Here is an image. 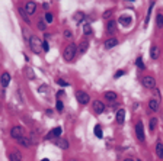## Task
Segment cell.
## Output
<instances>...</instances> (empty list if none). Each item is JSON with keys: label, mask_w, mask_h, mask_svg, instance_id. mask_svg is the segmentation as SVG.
<instances>
[{"label": "cell", "mask_w": 163, "mask_h": 161, "mask_svg": "<svg viewBox=\"0 0 163 161\" xmlns=\"http://www.w3.org/2000/svg\"><path fill=\"white\" fill-rule=\"evenodd\" d=\"M76 52H77V47L76 44H70L64 48V52H63V57L66 61H72L74 57H76Z\"/></svg>", "instance_id": "6da1fadb"}, {"label": "cell", "mask_w": 163, "mask_h": 161, "mask_svg": "<svg viewBox=\"0 0 163 161\" xmlns=\"http://www.w3.org/2000/svg\"><path fill=\"white\" fill-rule=\"evenodd\" d=\"M29 45H31V50H32L35 54H41V52L44 51L42 42H41L39 38H37V36H31V38H29Z\"/></svg>", "instance_id": "7a4b0ae2"}, {"label": "cell", "mask_w": 163, "mask_h": 161, "mask_svg": "<svg viewBox=\"0 0 163 161\" xmlns=\"http://www.w3.org/2000/svg\"><path fill=\"white\" fill-rule=\"evenodd\" d=\"M135 133H137L138 141H140V142H144L146 136H144V128H143V123H141V121H140V122H137V125H135Z\"/></svg>", "instance_id": "3957f363"}, {"label": "cell", "mask_w": 163, "mask_h": 161, "mask_svg": "<svg viewBox=\"0 0 163 161\" xmlns=\"http://www.w3.org/2000/svg\"><path fill=\"white\" fill-rule=\"evenodd\" d=\"M141 83H143V86H144L146 89H154V87H156V80H154L153 77H150V76L143 77Z\"/></svg>", "instance_id": "277c9868"}, {"label": "cell", "mask_w": 163, "mask_h": 161, "mask_svg": "<svg viewBox=\"0 0 163 161\" xmlns=\"http://www.w3.org/2000/svg\"><path fill=\"white\" fill-rule=\"evenodd\" d=\"M77 100L82 105H87L89 100H90V97H89L87 93H85V91H77Z\"/></svg>", "instance_id": "5b68a950"}, {"label": "cell", "mask_w": 163, "mask_h": 161, "mask_svg": "<svg viewBox=\"0 0 163 161\" xmlns=\"http://www.w3.org/2000/svg\"><path fill=\"white\" fill-rule=\"evenodd\" d=\"M10 135H12V138H15V140H19L20 136H23V129L20 126H13L12 131H10Z\"/></svg>", "instance_id": "8992f818"}, {"label": "cell", "mask_w": 163, "mask_h": 161, "mask_svg": "<svg viewBox=\"0 0 163 161\" xmlns=\"http://www.w3.org/2000/svg\"><path fill=\"white\" fill-rule=\"evenodd\" d=\"M61 132H63V129H61L60 126L54 128L53 131H50L48 133H47V140H51V138H58V136L61 135Z\"/></svg>", "instance_id": "52a82bcc"}, {"label": "cell", "mask_w": 163, "mask_h": 161, "mask_svg": "<svg viewBox=\"0 0 163 161\" xmlns=\"http://www.w3.org/2000/svg\"><path fill=\"white\" fill-rule=\"evenodd\" d=\"M25 12H26L28 15H34V13L37 12V3H35V2H26V5H25Z\"/></svg>", "instance_id": "ba28073f"}, {"label": "cell", "mask_w": 163, "mask_h": 161, "mask_svg": "<svg viewBox=\"0 0 163 161\" xmlns=\"http://www.w3.org/2000/svg\"><path fill=\"white\" fill-rule=\"evenodd\" d=\"M93 110H95L96 113H102L105 110V105L101 100H95L93 102Z\"/></svg>", "instance_id": "9c48e42d"}, {"label": "cell", "mask_w": 163, "mask_h": 161, "mask_svg": "<svg viewBox=\"0 0 163 161\" xmlns=\"http://www.w3.org/2000/svg\"><path fill=\"white\" fill-rule=\"evenodd\" d=\"M115 45H118V39L111 38V39H106V41H105L103 47H105V50H111V48H114V47H115Z\"/></svg>", "instance_id": "30bf717a"}, {"label": "cell", "mask_w": 163, "mask_h": 161, "mask_svg": "<svg viewBox=\"0 0 163 161\" xmlns=\"http://www.w3.org/2000/svg\"><path fill=\"white\" fill-rule=\"evenodd\" d=\"M116 29V22L115 20H108L106 22V32L108 34H114Z\"/></svg>", "instance_id": "8fae6325"}, {"label": "cell", "mask_w": 163, "mask_h": 161, "mask_svg": "<svg viewBox=\"0 0 163 161\" xmlns=\"http://www.w3.org/2000/svg\"><path fill=\"white\" fill-rule=\"evenodd\" d=\"M55 144H57L61 150H68V141L66 140V138H58V140L55 141Z\"/></svg>", "instance_id": "7c38bea8"}, {"label": "cell", "mask_w": 163, "mask_h": 161, "mask_svg": "<svg viewBox=\"0 0 163 161\" xmlns=\"http://www.w3.org/2000/svg\"><path fill=\"white\" fill-rule=\"evenodd\" d=\"M159 55H160V50H159V47H157V45H153V47L150 48V57H152L153 60H157Z\"/></svg>", "instance_id": "4fadbf2b"}, {"label": "cell", "mask_w": 163, "mask_h": 161, "mask_svg": "<svg viewBox=\"0 0 163 161\" xmlns=\"http://www.w3.org/2000/svg\"><path fill=\"white\" fill-rule=\"evenodd\" d=\"M0 83H2L3 87H7L9 83H10V74L9 73H3L2 74V78H0Z\"/></svg>", "instance_id": "5bb4252c"}, {"label": "cell", "mask_w": 163, "mask_h": 161, "mask_svg": "<svg viewBox=\"0 0 163 161\" xmlns=\"http://www.w3.org/2000/svg\"><path fill=\"white\" fill-rule=\"evenodd\" d=\"M118 22H120V23H121L122 26H128V25L131 23V17H130V16H127V15H122V16H120Z\"/></svg>", "instance_id": "9a60e30c"}, {"label": "cell", "mask_w": 163, "mask_h": 161, "mask_svg": "<svg viewBox=\"0 0 163 161\" xmlns=\"http://www.w3.org/2000/svg\"><path fill=\"white\" fill-rule=\"evenodd\" d=\"M124 118H125V110L124 109H120L118 112H116L115 119H116V122H118V123H122L124 122Z\"/></svg>", "instance_id": "2e32d148"}, {"label": "cell", "mask_w": 163, "mask_h": 161, "mask_svg": "<svg viewBox=\"0 0 163 161\" xmlns=\"http://www.w3.org/2000/svg\"><path fill=\"white\" fill-rule=\"evenodd\" d=\"M149 107H150L153 112H157V110H159V99H150Z\"/></svg>", "instance_id": "e0dca14e"}, {"label": "cell", "mask_w": 163, "mask_h": 161, "mask_svg": "<svg viewBox=\"0 0 163 161\" xmlns=\"http://www.w3.org/2000/svg\"><path fill=\"white\" fill-rule=\"evenodd\" d=\"M156 154L160 160H163V142H160V141L156 144Z\"/></svg>", "instance_id": "ac0fdd59"}, {"label": "cell", "mask_w": 163, "mask_h": 161, "mask_svg": "<svg viewBox=\"0 0 163 161\" xmlns=\"http://www.w3.org/2000/svg\"><path fill=\"white\" fill-rule=\"evenodd\" d=\"M16 141H18V144H19V145H22V147H26V148L31 145V141L28 140V138H25V136H20L19 140H16Z\"/></svg>", "instance_id": "d6986e66"}, {"label": "cell", "mask_w": 163, "mask_h": 161, "mask_svg": "<svg viewBox=\"0 0 163 161\" xmlns=\"http://www.w3.org/2000/svg\"><path fill=\"white\" fill-rule=\"evenodd\" d=\"M105 99L109 100V102H115L116 100V93H115V91H106V93H105Z\"/></svg>", "instance_id": "ffe728a7"}, {"label": "cell", "mask_w": 163, "mask_h": 161, "mask_svg": "<svg viewBox=\"0 0 163 161\" xmlns=\"http://www.w3.org/2000/svg\"><path fill=\"white\" fill-rule=\"evenodd\" d=\"M10 161H22V155H20V152H18V151L12 152V154H10Z\"/></svg>", "instance_id": "44dd1931"}, {"label": "cell", "mask_w": 163, "mask_h": 161, "mask_svg": "<svg viewBox=\"0 0 163 161\" xmlns=\"http://www.w3.org/2000/svg\"><path fill=\"white\" fill-rule=\"evenodd\" d=\"M156 126H157V119H156V118L150 119V123H149V129H150V132H154Z\"/></svg>", "instance_id": "7402d4cb"}, {"label": "cell", "mask_w": 163, "mask_h": 161, "mask_svg": "<svg viewBox=\"0 0 163 161\" xmlns=\"http://www.w3.org/2000/svg\"><path fill=\"white\" fill-rule=\"evenodd\" d=\"M156 25H157V28H163V15L162 13H159L156 17Z\"/></svg>", "instance_id": "603a6c76"}, {"label": "cell", "mask_w": 163, "mask_h": 161, "mask_svg": "<svg viewBox=\"0 0 163 161\" xmlns=\"http://www.w3.org/2000/svg\"><path fill=\"white\" fill-rule=\"evenodd\" d=\"M87 47H89L87 42H82L80 47H79V52H80V54H85V52L87 51Z\"/></svg>", "instance_id": "cb8c5ba5"}, {"label": "cell", "mask_w": 163, "mask_h": 161, "mask_svg": "<svg viewBox=\"0 0 163 161\" xmlns=\"http://www.w3.org/2000/svg\"><path fill=\"white\" fill-rule=\"evenodd\" d=\"M19 13H20V16L25 19V22L26 23H31V20H29V17H28V13L25 12V9H19Z\"/></svg>", "instance_id": "d4e9b609"}, {"label": "cell", "mask_w": 163, "mask_h": 161, "mask_svg": "<svg viewBox=\"0 0 163 161\" xmlns=\"http://www.w3.org/2000/svg\"><path fill=\"white\" fill-rule=\"evenodd\" d=\"M153 6H154V3H152V5H150V9H149V12H147L146 22H144V28H146V26H147V23H149V19H150V15H152V9H153Z\"/></svg>", "instance_id": "484cf974"}, {"label": "cell", "mask_w": 163, "mask_h": 161, "mask_svg": "<svg viewBox=\"0 0 163 161\" xmlns=\"http://www.w3.org/2000/svg\"><path fill=\"white\" fill-rule=\"evenodd\" d=\"M26 76H28L29 80H35V74L32 71V68H26Z\"/></svg>", "instance_id": "4316f807"}, {"label": "cell", "mask_w": 163, "mask_h": 161, "mask_svg": "<svg viewBox=\"0 0 163 161\" xmlns=\"http://www.w3.org/2000/svg\"><path fill=\"white\" fill-rule=\"evenodd\" d=\"M83 31H85V35H90V34H92V29H90V26H89L87 23L83 25Z\"/></svg>", "instance_id": "83f0119b"}, {"label": "cell", "mask_w": 163, "mask_h": 161, "mask_svg": "<svg viewBox=\"0 0 163 161\" xmlns=\"http://www.w3.org/2000/svg\"><path fill=\"white\" fill-rule=\"evenodd\" d=\"M95 135H96L98 138H102V129H101L99 125H96V128H95Z\"/></svg>", "instance_id": "f1b7e54d"}, {"label": "cell", "mask_w": 163, "mask_h": 161, "mask_svg": "<svg viewBox=\"0 0 163 161\" xmlns=\"http://www.w3.org/2000/svg\"><path fill=\"white\" fill-rule=\"evenodd\" d=\"M45 22H47V23H51V22H53V15L50 12L45 13Z\"/></svg>", "instance_id": "f546056e"}, {"label": "cell", "mask_w": 163, "mask_h": 161, "mask_svg": "<svg viewBox=\"0 0 163 161\" xmlns=\"http://www.w3.org/2000/svg\"><path fill=\"white\" fill-rule=\"evenodd\" d=\"M45 23H47V22H45V20H42V19H41V20H38V28H39L41 31H44V29H45Z\"/></svg>", "instance_id": "4dcf8cb0"}, {"label": "cell", "mask_w": 163, "mask_h": 161, "mask_svg": "<svg viewBox=\"0 0 163 161\" xmlns=\"http://www.w3.org/2000/svg\"><path fill=\"white\" fill-rule=\"evenodd\" d=\"M135 64L141 68V70H144V62H143V60L141 58H137V61H135Z\"/></svg>", "instance_id": "1f68e13d"}, {"label": "cell", "mask_w": 163, "mask_h": 161, "mask_svg": "<svg viewBox=\"0 0 163 161\" xmlns=\"http://www.w3.org/2000/svg\"><path fill=\"white\" fill-rule=\"evenodd\" d=\"M103 19H108V17H111L112 16V9H109V10H106V12H103Z\"/></svg>", "instance_id": "d6a6232c"}, {"label": "cell", "mask_w": 163, "mask_h": 161, "mask_svg": "<svg viewBox=\"0 0 163 161\" xmlns=\"http://www.w3.org/2000/svg\"><path fill=\"white\" fill-rule=\"evenodd\" d=\"M57 83H58L60 86H63V87L68 86V83H67V81H64V80H61V78H57Z\"/></svg>", "instance_id": "836d02e7"}, {"label": "cell", "mask_w": 163, "mask_h": 161, "mask_svg": "<svg viewBox=\"0 0 163 161\" xmlns=\"http://www.w3.org/2000/svg\"><path fill=\"white\" fill-rule=\"evenodd\" d=\"M42 48H44V51H47V52H48L50 51V47H48V42H42Z\"/></svg>", "instance_id": "e575fe53"}, {"label": "cell", "mask_w": 163, "mask_h": 161, "mask_svg": "<svg viewBox=\"0 0 163 161\" xmlns=\"http://www.w3.org/2000/svg\"><path fill=\"white\" fill-rule=\"evenodd\" d=\"M55 107H57V110H63V102H61V100H57Z\"/></svg>", "instance_id": "d590c367"}, {"label": "cell", "mask_w": 163, "mask_h": 161, "mask_svg": "<svg viewBox=\"0 0 163 161\" xmlns=\"http://www.w3.org/2000/svg\"><path fill=\"white\" fill-rule=\"evenodd\" d=\"M64 36H66V38H73V34H72V31H68V29H67V31L64 32Z\"/></svg>", "instance_id": "8d00e7d4"}, {"label": "cell", "mask_w": 163, "mask_h": 161, "mask_svg": "<svg viewBox=\"0 0 163 161\" xmlns=\"http://www.w3.org/2000/svg\"><path fill=\"white\" fill-rule=\"evenodd\" d=\"M74 19H76V20H82V19H83V13H76V15H74Z\"/></svg>", "instance_id": "74e56055"}, {"label": "cell", "mask_w": 163, "mask_h": 161, "mask_svg": "<svg viewBox=\"0 0 163 161\" xmlns=\"http://www.w3.org/2000/svg\"><path fill=\"white\" fill-rule=\"evenodd\" d=\"M45 90H48V87H47V86H41V87H39V91H41V93H45Z\"/></svg>", "instance_id": "f35d334b"}, {"label": "cell", "mask_w": 163, "mask_h": 161, "mask_svg": "<svg viewBox=\"0 0 163 161\" xmlns=\"http://www.w3.org/2000/svg\"><path fill=\"white\" fill-rule=\"evenodd\" d=\"M121 76H124V71H118V73H115V78H118V77H121Z\"/></svg>", "instance_id": "ab89813d"}, {"label": "cell", "mask_w": 163, "mask_h": 161, "mask_svg": "<svg viewBox=\"0 0 163 161\" xmlns=\"http://www.w3.org/2000/svg\"><path fill=\"white\" fill-rule=\"evenodd\" d=\"M50 7V3H47V2H44V9H48Z\"/></svg>", "instance_id": "60d3db41"}, {"label": "cell", "mask_w": 163, "mask_h": 161, "mask_svg": "<svg viewBox=\"0 0 163 161\" xmlns=\"http://www.w3.org/2000/svg\"><path fill=\"white\" fill-rule=\"evenodd\" d=\"M124 161H134V160H133V158H125Z\"/></svg>", "instance_id": "b9f144b4"}, {"label": "cell", "mask_w": 163, "mask_h": 161, "mask_svg": "<svg viewBox=\"0 0 163 161\" xmlns=\"http://www.w3.org/2000/svg\"><path fill=\"white\" fill-rule=\"evenodd\" d=\"M41 161H50V160H48V158H42Z\"/></svg>", "instance_id": "7bdbcfd3"}, {"label": "cell", "mask_w": 163, "mask_h": 161, "mask_svg": "<svg viewBox=\"0 0 163 161\" xmlns=\"http://www.w3.org/2000/svg\"><path fill=\"white\" fill-rule=\"evenodd\" d=\"M137 161H141V160H137Z\"/></svg>", "instance_id": "ee69618b"}]
</instances>
